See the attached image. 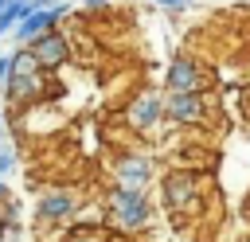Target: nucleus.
Here are the masks:
<instances>
[{
  "label": "nucleus",
  "mask_w": 250,
  "mask_h": 242,
  "mask_svg": "<svg viewBox=\"0 0 250 242\" xmlns=\"http://www.w3.org/2000/svg\"><path fill=\"white\" fill-rule=\"evenodd\" d=\"M66 12H70V8H66L62 0H55V4H35V8H31V12H27V16H23V20L16 23V27H12L16 43H23V47H27V43H31L35 35L51 31V27H55V23H59V20H62Z\"/></svg>",
  "instance_id": "1"
},
{
  "label": "nucleus",
  "mask_w": 250,
  "mask_h": 242,
  "mask_svg": "<svg viewBox=\"0 0 250 242\" xmlns=\"http://www.w3.org/2000/svg\"><path fill=\"white\" fill-rule=\"evenodd\" d=\"M109 211H113V219H117L125 230H141V226L148 222L145 191H133V187H113V191H109Z\"/></svg>",
  "instance_id": "2"
},
{
  "label": "nucleus",
  "mask_w": 250,
  "mask_h": 242,
  "mask_svg": "<svg viewBox=\"0 0 250 242\" xmlns=\"http://www.w3.org/2000/svg\"><path fill=\"white\" fill-rule=\"evenodd\" d=\"M164 117L180 121V125H195L207 117V101L199 90H168V101H164Z\"/></svg>",
  "instance_id": "3"
},
{
  "label": "nucleus",
  "mask_w": 250,
  "mask_h": 242,
  "mask_svg": "<svg viewBox=\"0 0 250 242\" xmlns=\"http://www.w3.org/2000/svg\"><path fill=\"white\" fill-rule=\"evenodd\" d=\"M27 47L35 51V59H39V66H43V70H55V66H62V62L70 59V43H66V35H59L55 27H51V31H43V35H35Z\"/></svg>",
  "instance_id": "4"
},
{
  "label": "nucleus",
  "mask_w": 250,
  "mask_h": 242,
  "mask_svg": "<svg viewBox=\"0 0 250 242\" xmlns=\"http://www.w3.org/2000/svg\"><path fill=\"white\" fill-rule=\"evenodd\" d=\"M199 191H203V180L191 176V172H176V176H168V183H164V195H168V203H172L176 211H191V207L199 203Z\"/></svg>",
  "instance_id": "5"
},
{
  "label": "nucleus",
  "mask_w": 250,
  "mask_h": 242,
  "mask_svg": "<svg viewBox=\"0 0 250 242\" xmlns=\"http://www.w3.org/2000/svg\"><path fill=\"white\" fill-rule=\"evenodd\" d=\"M164 86H168V90H203V70H199V62L188 59V55H176V59L168 62V70H164Z\"/></svg>",
  "instance_id": "6"
},
{
  "label": "nucleus",
  "mask_w": 250,
  "mask_h": 242,
  "mask_svg": "<svg viewBox=\"0 0 250 242\" xmlns=\"http://www.w3.org/2000/svg\"><path fill=\"white\" fill-rule=\"evenodd\" d=\"M113 176H117V187L145 191V183H148V176H152V164H148V156L133 152V156H121V160L113 164Z\"/></svg>",
  "instance_id": "7"
},
{
  "label": "nucleus",
  "mask_w": 250,
  "mask_h": 242,
  "mask_svg": "<svg viewBox=\"0 0 250 242\" xmlns=\"http://www.w3.org/2000/svg\"><path fill=\"white\" fill-rule=\"evenodd\" d=\"M160 117H164V101H160L156 94H141V98H133L129 109H125V121H129L133 129H141V133H148Z\"/></svg>",
  "instance_id": "8"
},
{
  "label": "nucleus",
  "mask_w": 250,
  "mask_h": 242,
  "mask_svg": "<svg viewBox=\"0 0 250 242\" xmlns=\"http://www.w3.org/2000/svg\"><path fill=\"white\" fill-rule=\"evenodd\" d=\"M74 211H78L74 191H47V195L39 199V219H43V222H59V219H66V215H74Z\"/></svg>",
  "instance_id": "9"
},
{
  "label": "nucleus",
  "mask_w": 250,
  "mask_h": 242,
  "mask_svg": "<svg viewBox=\"0 0 250 242\" xmlns=\"http://www.w3.org/2000/svg\"><path fill=\"white\" fill-rule=\"evenodd\" d=\"M8 62H12V66H8V78H20V74H35V70H43L31 47H27V51H16Z\"/></svg>",
  "instance_id": "10"
},
{
  "label": "nucleus",
  "mask_w": 250,
  "mask_h": 242,
  "mask_svg": "<svg viewBox=\"0 0 250 242\" xmlns=\"http://www.w3.org/2000/svg\"><path fill=\"white\" fill-rule=\"evenodd\" d=\"M12 168H16V152L0 144V176H4V172H12Z\"/></svg>",
  "instance_id": "11"
},
{
  "label": "nucleus",
  "mask_w": 250,
  "mask_h": 242,
  "mask_svg": "<svg viewBox=\"0 0 250 242\" xmlns=\"http://www.w3.org/2000/svg\"><path fill=\"white\" fill-rule=\"evenodd\" d=\"M152 4H160V8H188L191 0H152Z\"/></svg>",
  "instance_id": "12"
},
{
  "label": "nucleus",
  "mask_w": 250,
  "mask_h": 242,
  "mask_svg": "<svg viewBox=\"0 0 250 242\" xmlns=\"http://www.w3.org/2000/svg\"><path fill=\"white\" fill-rule=\"evenodd\" d=\"M8 66H12V62H8V59H0V82H8Z\"/></svg>",
  "instance_id": "13"
},
{
  "label": "nucleus",
  "mask_w": 250,
  "mask_h": 242,
  "mask_svg": "<svg viewBox=\"0 0 250 242\" xmlns=\"http://www.w3.org/2000/svg\"><path fill=\"white\" fill-rule=\"evenodd\" d=\"M4 195H8V183H4V180H0V199H4Z\"/></svg>",
  "instance_id": "14"
},
{
  "label": "nucleus",
  "mask_w": 250,
  "mask_h": 242,
  "mask_svg": "<svg viewBox=\"0 0 250 242\" xmlns=\"http://www.w3.org/2000/svg\"><path fill=\"white\" fill-rule=\"evenodd\" d=\"M4 4H8V0H0V8H4Z\"/></svg>",
  "instance_id": "15"
},
{
  "label": "nucleus",
  "mask_w": 250,
  "mask_h": 242,
  "mask_svg": "<svg viewBox=\"0 0 250 242\" xmlns=\"http://www.w3.org/2000/svg\"><path fill=\"white\" fill-rule=\"evenodd\" d=\"M246 242H250V238H246Z\"/></svg>",
  "instance_id": "16"
}]
</instances>
